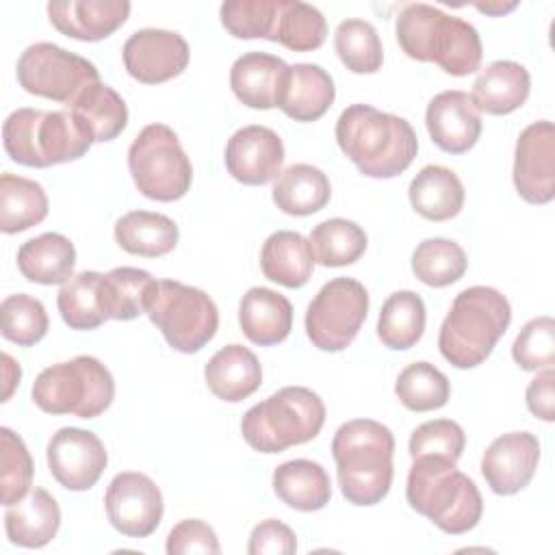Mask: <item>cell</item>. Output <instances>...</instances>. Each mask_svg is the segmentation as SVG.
<instances>
[{
  "label": "cell",
  "instance_id": "obj_1",
  "mask_svg": "<svg viewBox=\"0 0 555 555\" xmlns=\"http://www.w3.org/2000/svg\"><path fill=\"white\" fill-rule=\"evenodd\" d=\"M336 141L343 154L369 178L403 173L418 152L410 121L369 104H351L340 113Z\"/></svg>",
  "mask_w": 555,
  "mask_h": 555
},
{
  "label": "cell",
  "instance_id": "obj_2",
  "mask_svg": "<svg viewBox=\"0 0 555 555\" xmlns=\"http://www.w3.org/2000/svg\"><path fill=\"white\" fill-rule=\"evenodd\" d=\"M395 30L401 50L410 59L436 63L451 76H468L481 65L483 48L477 28L438 7L405 4L397 15Z\"/></svg>",
  "mask_w": 555,
  "mask_h": 555
},
{
  "label": "cell",
  "instance_id": "obj_3",
  "mask_svg": "<svg viewBox=\"0 0 555 555\" xmlns=\"http://www.w3.org/2000/svg\"><path fill=\"white\" fill-rule=\"evenodd\" d=\"M392 431L373 418L343 423L332 440V455L343 496L351 505H375L392 486Z\"/></svg>",
  "mask_w": 555,
  "mask_h": 555
},
{
  "label": "cell",
  "instance_id": "obj_4",
  "mask_svg": "<svg viewBox=\"0 0 555 555\" xmlns=\"http://www.w3.org/2000/svg\"><path fill=\"white\" fill-rule=\"evenodd\" d=\"M412 460L405 483L410 507L451 535L477 527L483 514V499L475 481L444 457L421 455Z\"/></svg>",
  "mask_w": 555,
  "mask_h": 555
},
{
  "label": "cell",
  "instance_id": "obj_5",
  "mask_svg": "<svg viewBox=\"0 0 555 555\" xmlns=\"http://www.w3.org/2000/svg\"><path fill=\"white\" fill-rule=\"evenodd\" d=\"M512 321L507 297L492 286L455 295L438 334L440 353L455 369H475L492 353Z\"/></svg>",
  "mask_w": 555,
  "mask_h": 555
},
{
  "label": "cell",
  "instance_id": "obj_6",
  "mask_svg": "<svg viewBox=\"0 0 555 555\" xmlns=\"http://www.w3.org/2000/svg\"><path fill=\"white\" fill-rule=\"evenodd\" d=\"M4 152L24 167H52L78 160L91 147V137L69 111L17 108L2 124Z\"/></svg>",
  "mask_w": 555,
  "mask_h": 555
},
{
  "label": "cell",
  "instance_id": "obj_7",
  "mask_svg": "<svg viewBox=\"0 0 555 555\" xmlns=\"http://www.w3.org/2000/svg\"><path fill=\"white\" fill-rule=\"evenodd\" d=\"M323 423L325 405L314 390L284 386L243 414L241 434L254 451L282 453L317 438Z\"/></svg>",
  "mask_w": 555,
  "mask_h": 555
},
{
  "label": "cell",
  "instance_id": "obj_8",
  "mask_svg": "<svg viewBox=\"0 0 555 555\" xmlns=\"http://www.w3.org/2000/svg\"><path fill=\"white\" fill-rule=\"evenodd\" d=\"M30 397L46 414L95 418L113 403L115 379L98 358L76 356L46 366L37 375Z\"/></svg>",
  "mask_w": 555,
  "mask_h": 555
},
{
  "label": "cell",
  "instance_id": "obj_9",
  "mask_svg": "<svg viewBox=\"0 0 555 555\" xmlns=\"http://www.w3.org/2000/svg\"><path fill=\"white\" fill-rule=\"evenodd\" d=\"M128 169L141 195L176 202L191 189L193 167L178 134L165 124L145 126L128 147Z\"/></svg>",
  "mask_w": 555,
  "mask_h": 555
},
{
  "label": "cell",
  "instance_id": "obj_10",
  "mask_svg": "<svg viewBox=\"0 0 555 555\" xmlns=\"http://www.w3.org/2000/svg\"><path fill=\"white\" fill-rule=\"evenodd\" d=\"M145 314L169 347L182 353H195L206 347L219 327L215 301L202 288L176 280H156Z\"/></svg>",
  "mask_w": 555,
  "mask_h": 555
},
{
  "label": "cell",
  "instance_id": "obj_11",
  "mask_svg": "<svg viewBox=\"0 0 555 555\" xmlns=\"http://www.w3.org/2000/svg\"><path fill=\"white\" fill-rule=\"evenodd\" d=\"M369 312V293L353 278H334L321 286L306 310V334L321 351H343L358 336Z\"/></svg>",
  "mask_w": 555,
  "mask_h": 555
},
{
  "label": "cell",
  "instance_id": "obj_12",
  "mask_svg": "<svg viewBox=\"0 0 555 555\" xmlns=\"http://www.w3.org/2000/svg\"><path fill=\"white\" fill-rule=\"evenodd\" d=\"M15 74L24 91L61 104H69L80 89L100 80L91 61L50 41L28 46L17 59Z\"/></svg>",
  "mask_w": 555,
  "mask_h": 555
},
{
  "label": "cell",
  "instance_id": "obj_13",
  "mask_svg": "<svg viewBox=\"0 0 555 555\" xmlns=\"http://www.w3.org/2000/svg\"><path fill=\"white\" fill-rule=\"evenodd\" d=\"M104 507L111 525L128 538L152 535L163 520V494L143 473H117L104 494Z\"/></svg>",
  "mask_w": 555,
  "mask_h": 555
},
{
  "label": "cell",
  "instance_id": "obj_14",
  "mask_svg": "<svg viewBox=\"0 0 555 555\" xmlns=\"http://www.w3.org/2000/svg\"><path fill=\"white\" fill-rule=\"evenodd\" d=\"M126 72L143 85H160L180 76L191 59L189 43L176 30L141 28L134 30L124 48Z\"/></svg>",
  "mask_w": 555,
  "mask_h": 555
},
{
  "label": "cell",
  "instance_id": "obj_15",
  "mask_svg": "<svg viewBox=\"0 0 555 555\" xmlns=\"http://www.w3.org/2000/svg\"><path fill=\"white\" fill-rule=\"evenodd\" d=\"M514 186L529 204H548L555 197V126L548 119L529 124L514 150Z\"/></svg>",
  "mask_w": 555,
  "mask_h": 555
},
{
  "label": "cell",
  "instance_id": "obj_16",
  "mask_svg": "<svg viewBox=\"0 0 555 555\" xmlns=\"http://www.w3.org/2000/svg\"><path fill=\"white\" fill-rule=\"evenodd\" d=\"M46 457L52 477L74 492L93 488L108 462L102 440L80 427H63L52 434Z\"/></svg>",
  "mask_w": 555,
  "mask_h": 555
},
{
  "label": "cell",
  "instance_id": "obj_17",
  "mask_svg": "<svg viewBox=\"0 0 555 555\" xmlns=\"http://www.w3.org/2000/svg\"><path fill=\"white\" fill-rule=\"evenodd\" d=\"M540 462V442L529 431H509L490 442L481 475L494 494H516L529 486Z\"/></svg>",
  "mask_w": 555,
  "mask_h": 555
},
{
  "label": "cell",
  "instance_id": "obj_18",
  "mask_svg": "<svg viewBox=\"0 0 555 555\" xmlns=\"http://www.w3.org/2000/svg\"><path fill=\"white\" fill-rule=\"evenodd\" d=\"M282 139L267 126H245L228 139L225 169L241 184H267L282 173Z\"/></svg>",
  "mask_w": 555,
  "mask_h": 555
},
{
  "label": "cell",
  "instance_id": "obj_19",
  "mask_svg": "<svg viewBox=\"0 0 555 555\" xmlns=\"http://www.w3.org/2000/svg\"><path fill=\"white\" fill-rule=\"evenodd\" d=\"M425 126L442 152L464 154L481 134V115L466 91L449 89L429 100Z\"/></svg>",
  "mask_w": 555,
  "mask_h": 555
},
{
  "label": "cell",
  "instance_id": "obj_20",
  "mask_svg": "<svg viewBox=\"0 0 555 555\" xmlns=\"http://www.w3.org/2000/svg\"><path fill=\"white\" fill-rule=\"evenodd\" d=\"M130 15L126 0H54L48 2L50 24L65 37L100 41L113 35Z\"/></svg>",
  "mask_w": 555,
  "mask_h": 555
},
{
  "label": "cell",
  "instance_id": "obj_21",
  "mask_svg": "<svg viewBox=\"0 0 555 555\" xmlns=\"http://www.w3.org/2000/svg\"><path fill=\"white\" fill-rule=\"evenodd\" d=\"M334 98V80L321 65L295 63L284 76L278 108L295 121H317L327 113Z\"/></svg>",
  "mask_w": 555,
  "mask_h": 555
},
{
  "label": "cell",
  "instance_id": "obj_22",
  "mask_svg": "<svg viewBox=\"0 0 555 555\" xmlns=\"http://www.w3.org/2000/svg\"><path fill=\"white\" fill-rule=\"evenodd\" d=\"M288 65L269 52H245L230 67V87L238 102L249 108L269 111L278 106Z\"/></svg>",
  "mask_w": 555,
  "mask_h": 555
},
{
  "label": "cell",
  "instance_id": "obj_23",
  "mask_svg": "<svg viewBox=\"0 0 555 555\" xmlns=\"http://www.w3.org/2000/svg\"><path fill=\"white\" fill-rule=\"evenodd\" d=\"M206 386L228 403H238L254 395L262 384V366L254 351L243 345L221 347L204 366Z\"/></svg>",
  "mask_w": 555,
  "mask_h": 555
},
{
  "label": "cell",
  "instance_id": "obj_24",
  "mask_svg": "<svg viewBox=\"0 0 555 555\" xmlns=\"http://www.w3.org/2000/svg\"><path fill=\"white\" fill-rule=\"evenodd\" d=\"M531 89V76L516 61H494L473 82L470 100L479 113L509 115L525 104Z\"/></svg>",
  "mask_w": 555,
  "mask_h": 555
},
{
  "label": "cell",
  "instance_id": "obj_25",
  "mask_svg": "<svg viewBox=\"0 0 555 555\" xmlns=\"http://www.w3.org/2000/svg\"><path fill=\"white\" fill-rule=\"evenodd\" d=\"M238 323L254 345H278L293 330V306L282 293L254 286L241 299Z\"/></svg>",
  "mask_w": 555,
  "mask_h": 555
},
{
  "label": "cell",
  "instance_id": "obj_26",
  "mask_svg": "<svg viewBox=\"0 0 555 555\" xmlns=\"http://www.w3.org/2000/svg\"><path fill=\"white\" fill-rule=\"evenodd\" d=\"M61 527V509L56 499L43 488H30V492L7 507L4 529L7 538L24 548L46 546Z\"/></svg>",
  "mask_w": 555,
  "mask_h": 555
},
{
  "label": "cell",
  "instance_id": "obj_27",
  "mask_svg": "<svg viewBox=\"0 0 555 555\" xmlns=\"http://www.w3.org/2000/svg\"><path fill=\"white\" fill-rule=\"evenodd\" d=\"M65 108L80 121L91 141L104 143L117 139L128 124V106L121 95L102 80L89 82L65 104Z\"/></svg>",
  "mask_w": 555,
  "mask_h": 555
},
{
  "label": "cell",
  "instance_id": "obj_28",
  "mask_svg": "<svg viewBox=\"0 0 555 555\" xmlns=\"http://www.w3.org/2000/svg\"><path fill=\"white\" fill-rule=\"evenodd\" d=\"M76 247L59 232H43L17 249L20 273L35 284H65L74 275Z\"/></svg>",
  "mask_w": 555,
  "mask_h": 555
},
{
  "label": "cell",
  "instance_id": "obj_29",
  "mask_svg": "<svg viewBox=\"0 0 555 555\" xmlns=\"http://www.w3.org/2000/svg\"><path fill=\"white\" fill-rule=\"evenodd\" d=\"M260 269L267 280L286 288H301L314 271L310 241L293 230L273 232L260 249Z\"/></svg>",
  "mask_w": 555,
  "mask_h": 555
},
{
  "label": "cell",
  "instance_id": "obj_30",
  "mask_svg": "<svg viewBox=\"0 0 555 555\" xmlns=\"http://www.w3.org/2000/svg\"><path fill=\"white\" fill-rule=\"evenodd\" d=\"M408 197L423 219L447 221L460 215L466 193L453 169L444 165H427L412 178Z\"/></svg>",
  "mask_w": 555,
  "mask_h": 555
},
{
  "label": "cell",
  "instance_id": "obj_31",
  "mask_svg": "<svg viewBox=\"0 0 555 555\" xmlns=\"http://www.w3.org/2000/svg\"><path fill=\"white\" fill-rule=\"evenodd\" d=\"M273 492L297 512H317L330 503L332 483L319 462L291 460L273 470Z\"/></svg>",
  "mask_w": 555,
  "mask_h": 555
},
{
  "label": "cell",
  "instance_id": "obj_32",
  "mask_svg": "<svg viewBox=\"0 0 555 555\" xmlns=\"http://www.w3.org/2000/svg\"><path fill=\"white\" fill-rule=\"evenodd\" d=\"M271 195L282 212L293 217H308L325 208L332 195V186L319 167L295 163L278 176Z\"/></svg>",
  "mask_w": 555,
  "mask_h": 555
},
{
  "label": "cell",
  "instance_id": "obj_33",
  "mask_svg": "<svg viewBox=\"0 0 555 555\" xmlns=\"http://www.w3.org/2000/svg\"><path fill=\"white\" fill-rule=\"evenodd\" d=\"M178 225L173 219L150 210H130L115 221L117 245L134 256L158 258L178 245Z\"/></svg>",
  "mask_w": 555,
  "mask_h": 555
},
{
  "label": "cell",
  "instance_id": "obj_34",
  "mask_svg": "<svg viewBox=\"0 0 555 555\" xmlns=\"http://www.w3.org/2000/svg\"><path fill=\"white\" fill-rule=\"evenodd\" d=\"M56 308L69 330H95L108 321L104 301V273L80 271L56 295Z\"/></svg>",
  "mask_w": 555,
  "mask_h": 555
},
{
  "label": "cell",
  "instance_id": "obj_35",
  "mask_svg": "<svg viewBox=\"0 0 555 555\" xmlns=\"http://www.w3.org/2000/svg\"><path fill=\"white\" fill-rule=\"evenodd\" d=\"M48 215V195L30 178L15 173L0 176V230L4 234L24 232L41 223Z\"/></svg>",
  "mask_w": 555,
  "mask_h": 555
},
{
  "label": "cell",
  "instance_id": "obj_36",
  "mask_svg": "<svg viewBox=\"0 0 555 555\" xmlns=\"http://www.w3.org/2000/svg\"><path fill=\"white\" fill-rule=\"evenodd\" d=\"M425 332V304L414 291H397L392 293L377 319V336L379 340L395 351H403L414 347Z\"/></svg>",
  "mask_w": 555,
  "mask_h": 555
},
{
  "label": "cell",
  "instance_id": "obj_37",
  "mask_svg": "<svg viewBox=\"0 0 555 555\" xmlns=\"http://www.w3.org/2000/svg\"><path fill=\"white\" fill-rule=\"evenodd\" d=\"M325 37L327 22L317 7L299 0H280L269 41H275L293 52H312L323 46Z\"/></svg>",
  "mask_w": 555,
  "mask_h": 555
},
{
  "label": "cell",
  "instance_id": "obj_38",
  "mask_svg": "<svg viewBox=\"0 0 555 555\" xmlns=\"http://www.w3.org/2000/svg\"><path fill=\"white\" fill-rule=\"evenodd\" d=\"M310 247L314 262L323 267H345L366 251V232L349 219H325L310 232Z\"/></svg>",
  "mask_w": 555,
  "mask_h": 555
},
{
  "label": "cell",
  "instance_id": "obj_39",
  "mask_svg": "<svg viewBox=\"0 0 555 555\" xmlns=\"http://www.w3.org/2000/svg\"><path fill=\"white\" fill-rule=\"evenodd\" d=\"M156 280L137 267H115L104 273V301L108 319L132 321L147 310Z\"/></svg>",
  "mask_w": 555,
  "mask_h": 555
},
{
  "label": "cell",
  "instance_id": "obj_40",
  "mask_svg": "<svg viewBox=\"0 0 555 555\" xmlns=\"http://www.w3.org/2000/svg\"><path fill=\"white\" fill-rule=\"evenodd\" d=\"M468 267L464 249L449 238H425L412 254L414 275L434 288H444L457 282Z\"/></svg>",
  "mask_w": 555,
  "mask_h": 555
},
{
  "label": "cell",
  "instance_id": "obj_41",
  "mask_svg": "<svg viewBox=\"0 0 555 555\" xmlns=\"http://www.w3.org/2000/svg\"><path fill=\"white\" fill-rule=\"evenodd\" d=\"M334 48L343 65L353 74H375L382 67V41L366 20H343L334 33Z\"/></svg>",
  "mask_w": 555,
  "mask_h": 555
},
{
  "label": "cell",
  "instance_id": "obj_42",
  "mask_svg": "<svg viewBox=\"0 0 555 555\" xmlns=\"http://www.w3.org/2000/svg\"><path fill=\"white\" fill-rule=\"evenodd\" d=\"M399 401L412 412H431L449 401L451 386L447 375L429 362L408 364L395 384Z\"/></svg>",
  "mask_w": 555,
  "mask_h": 555
},
{
  "label": "cell",
  "instance_id": "obj_43",
  "mask_svg": "<svg viewBox=\"0 0 555 555\" xmlns=\"http://www.w3.org/2000/svg\"><path fill=\"white\" fill-rule=\"evenodd\" d=\"M2 336L20 347H30L39 343L48 332V312L43 304L26 293H15L0 304Z\"/></svg>",
  "mask_w": 555,
  "mask_h": 555
},
{
  "label": "cell",
  "instance_id": "obj_44",
  "mask_svg": "<svg viewBox=\"0 0 555 555\" xmlns=\"http://www.w3.org/2000/svg\"><path fill=\"white\" fill-rule=\"evenodd\" d=\"M0 449L2 505L9 507L30 492L35 466L24 440L9 427L0 429Z\"/></svg>",
  "mask_w": 555,
  "mask_h": 555
},
{
  "label": "cell",
  "instance_id": "obj_45",
  "mask_svg": "<svg viewBox=\"0 0 555 555\" xmlns=\"http://www.w3.org/2000/svg\"><path fill=\"white\" fill-rule=\"evenodd\" d=\"M280 0H230L219 9L223 28L236 39H271Z\"/></svg>",
  "mask_w": 555,
  "mask_h": 555
},
{
  "label": "cell",
  "instance_id": "obj_46",
  "mask_svg": "<svg viewBox=\"0 0 555 555\" xmlns=\"http://www.w3.org/2000/svg\"><path fill=\"white\" fill-rule=\"evenodd\" d=\"M512 358L522 371H544L555 364V321L535 317L522 325L512 345Z\"/></svg>",
  "mask_w": 555,
  "mask_h": 555
},
{
  "label": "cell",
  "instance_id": "obj_47",
  "mask_svg": "<svg viewBox=\"0 0 555 555\" xmlns=\"http://www.w3.org/2000/svg\"><path fill=\"white\" fill-rule=\"evenodd\" d=\"M466 444L464 429L451 418H434L418 425L410 436V455H436L449 462H457L462 457Z\"/></svg>",
  "mask_w": 555,
  "mask_h": 555
},
{
  "label": "cell",
  "instance_id": "obj_48",
  "mask_svg": "<svg viewBox=\"0 0 555 555\" xmlns=\"http://www.w3.org/2000/svg\"><path fill=\"white\" fill-rule=\"evenodd\" d=\"M165 551L169 555H189V553H219V540L215 529L199 520V518H186L180 520L176 527H171L167 535Z\"/></svg>",
  "mask_w": 555,
  "mask_h": 555
},
{
  "label": "cell",
  "instance_id": "obj_49",
  "mask_svg": "<svg viewBox=\"0 0 555 555\" xmlns=\"http://www.w3.org/2000/svg\"><path fill=\"white\" fill-rule=\"evenodd\" d=\"M297 551L295 531L282 520L267 518L251 529L247 553L249 555H293Z\"/></svg>",
  "mask_w": 555,
  "mask_h": 555
},
{
  "label": "cell",
  "instance_id": "obj_50",
  "mask_svg": "<svg viewBox=\"0 0 555 555\" xmlns=\"http://www.w3.org/2000/svg\"><path fill=\"white\" fill-rule=\"evenodd\" d=\"M553 386H555V371L544 369V371H538V375L529 382L527 392H525V401H527L529 412L533 416L546 421V423L555 421Z\"/></svg>",
  "mask_w": 555,
  "mask_h": 555
},
{
  "label": "cell",
  "instance_id": "obj_51",
  "mask_svg": "<svg viewBox=\"0 0 555 555\" xmlns=\"http://www.w3.org/2000/svg\"><path fill=\"white\" fill-rule=\"evenodd\" d=\"M2 373H4V392H2V401H9L15 386L20 384L22 371L20 364H15V360L9 353H2Z\"/></svg>",
  "mask_w": 555,
  "mask_h": 555
},
{
  "label": "cell",
  "instance_id": "obj_52",
  "mask_svg": "<svg viewBox=\"0 0 555 555\" xmlns=\"http://www.w3.org/2000/svg\"><path fill=\"white\" fill-rule=\"evenodd\" d=\"M518 7V2H477L475 9L486 13V15H503V13H509Z\"/></svg>",
  "mask_w": 555,
  "mask_h": 555
}]
</instances>
